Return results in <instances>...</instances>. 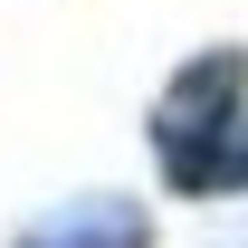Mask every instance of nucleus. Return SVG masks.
<instances>
[{
    "label": "nucleus",
    "instance_id": "1",
    "mask_svg": "<svg viewBox=\"0 0 248 248\" xmlns=\"http://www.w3.org/2000/svg\"><path fill=\"white\" fill-rule=\"evenodd\" d=\"M248 134V48H201V58L162 86L153 105V153H162V182L210 201L229 191V153Z\"/></svg>",
    "mask_w": 248,
    "mask_h": 248
},
{
    "label": "nucleus",
    "instance_id": "2",
    "mask_svg": "<svg viewBox=\"0 0 248 248\" xmlns=\"http://www.w3.org/2000/svg\"><path fill=\"white\" fill-rule=\"evenodd\" d=\"M10 248H153V210L124 191H77L58 210H38Z\"/></svg>",
    "mask_w": 248,
    "mask_h": 248
},
{
    "label": "nucleus",
    "instance_id": "3",
    "mask_svg": "<svg viewBox=\"0 0 248 248\" xmlns=\"http://www.w3.org/2000/svg\"><path fill=\"white\" fill-rule=\"evenodd\" d=\"M229 191H248V134H239V153H229Z\"/></svg>",
    "mask_w": 248,
    "mask_h": 248
}]
</instances>
